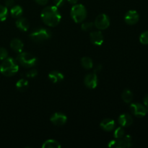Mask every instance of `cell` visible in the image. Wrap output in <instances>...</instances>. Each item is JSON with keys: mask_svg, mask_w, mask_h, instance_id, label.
<instances>
[{"mask_svg": "<svg viewBox=\"0 0 148 148\" xmlns=\"http://www.w3.org/2000/svg\"><path fill=\"white\" fill-rule=\"evenodd\" d=\"M40 17L43 23L49 27H55L58 25L62 19L58 7L55 6L45 7L42 10Z\"/></svg>", "mask_w": 148, "mask_h": 148, "instance_id": "obj_1", "label": "cell"}, {"mask_svg": "<svg viewBox=\"0 0 148 148\" xmlns=\"http://www.w3.org/2000/svg\"><path fill=\"white\" fill-rule=\"evenodd\" d=\"M19 70V65L15 59L6 58L0 65V72L6 77H11L15 75Z\"/></svg>", "mask_w": 148, "mask_h": 148, "instance_id": "obj_2", "label": "cell"}, {"mask_svg": "<svg viewBox=\"0 0 148 148\" xmlns=\"http://www.w3.org/2000/svg\"><path fill=\"white\" fill-rule=\"evenodd\" d=\"M70 15L76 23H82L87 17V10L82 4H74L71 9Z\"/></svg>", "mask_w": 148, "mask_h": 148, "instance_id": "obj_3", "label": "cell"}, {"mask_svg": "<svg viewBox=\"0 0 148 148\" xmlns=\"http://www.w3.org/2000/svg\"><path fill=\"white\" fill-rule=\"evenodd\" d=\"M16 61L25 68L34 66L37 63V59L33 54L27 52H20L16 58Z\"/></svg>", "mask_w": 148, "mask_h": 148, "instance_id": "obj_4", "label": "cell"}, {"mask_svg": "<svg viewBox=\"0 0 148 148\" xmlns=\"http://www.w3.org/2000/svg\"><path fill=\"white\" fill-rule=\"evenodd\" d=\"M51 37V33L46 28H38L31 32L30 38L34 42H43L49 40Z\"/></svg>", "mask_w": 148, "mask_h": 148, "instance_id": "obj_5", "label": "cell"}, {"mask_svg": "<svg viewBox=\"0 0 148 148\" xmlns=\"http://www.w3.org/2000/svg\"><path fill=\"white\" fill-rule=\"evenodd\" d=\"M109 147L114 148H127L132 146V137L130 135H126L120 139H116L115 140H111L108 143Z\"/></svg>", "mask_w": 148, "mask_h": 148, "instance_id": "obj_6", "label": "cell"}, {"mask_svg": "<svg viewBox=\"0 0 148 148\" xmlns=\"http://www.w3.org/2000/svg\"><path fill=\"white\" fill-rule=\"evenodd\" d=\"M94 25L99 30H106L110 25V19L106 14H101L95 18Z\"/></svg>", "mask_w": 148, "mask_h": 148, "instance_id": "obj_7", "label": "cell"}, {"mask_svg": "<svg viewBox=\"0 0 148 148\" xmlns=\"http://www.w3.org/2000/svg\"><path fill=\"white\" fill-rule=\"evenodd\" d=\"M130 110L135 116L139 117V118L144 117L147 113L145 106L137 103H132L130 105Z\"/></svg>", "mask_w": 148, "mask_h": 148, "instance_id": "obj_8", "label": "cell"}, {"mask_svg": "<svg viewBox=\"0 0 148 148\" xmlns=\"http://www.w3.org/2000/svg\"><path fill=\"white\" fill-rule=\"evenodd\" d=\"M84 83L87 88L90 89H95L98 86V79L96 73H90L85 77Z\"/></svg>", "mask_w": 148, "mask_h": 148, "instance_id": "obj_9", "label": "cell"}, {"mask_svg": "<svg viewBox=\"0 0 148 148\" xmlns=\"http://www.w3.org/2000/svg\"><path fill=\"white\" fill-rule=\"evenodd\" d=\"M139 19H140V15L135 10H130L126 13L124 16L125 23L130 25H133L138 23Z\"/></svg>", "mask_w": 148, "mask_h": 148, "instance_id": "obj_10", "label": "cell"}, {"mask_svg": "<svg viewBox=\"0 0 148 148\" xmlns=\"http://www.w3.org/2000/svg\"><path fill=\"white\" fill-rule=\"evenodd\" d=\"M51 121L56 126H63L66 122L67 117L62 113H54L50 118Z\"/></svg>", "mask_w": 148, "mask_h": 148, "instance_id": "obj_11", "label": "cell"}, {"mask_svg": "<svg viewBox=\"0 0 148 148\" xmlns=\"http://www.w3.org/2000/svg\"><path fill=\"white\" fill-rule=\"evenodd\" d=\"M90 39L92 44L101 46L103 43V35L101 31H93L90 33Z\"/></svg>", "mask_w": 148, "mask_h": 148, "instance_id": "obj_12", "label": "cell"}, {"mask_svg": "<svg viewBox=\"0 0 148 148\" xmlns=\"http://www.w3.org/2000/svg\"><path fill=\"white\" fill-rule=\"evenodd\" d=\"M119 123L122 127H130L133 123V119L130 114H123L119 117Z\"/></svg>", "mask_w": 148, "mask_h": 148, "instance_id": "obj_13", "label": "cell"}, {"mask_svg": "<svg viewBox=\"0 0 148 148\" xmlns=\"http://www.w3.org/2000/svg\"><path fill=\"white\" fill-rule=\"evenodd\" d=\"M101 128L106 132L112 131L115 127V121L111 119H105L100 124Z\"/></svg>", "mask_w": 148, "mask_h": 148, "instance_id": "obj_14", "label": "cell"}, {"mask_svg": "<svg viewBox=\"0 0 148 148\" xmlns=\"http://www.w3.org/2000/svg\"><path fill=\"white\" fill-rule=\"evenodd\" d=\"M48 77H49V79L53 83L60 82L61 81L63 80L64 77L63 74L59 71H52V72H49Z\"/></svg>", "mask_w": 148, "mask_h": 148, "instance_id": "obj_15", "label": "cell"}, {"mask_svg": "<svg viewBox=\"0 0 148 148\" xmlns=\"http://www.w3.org/2000/svg\"><path fill=\"white\" fill-rule=\"evenodd\" d=\"M10 47L14 51L17 52V53H20L23 51L24 45L19 38H14L10 42Z\"/></svg>", "mask_w": 148, "mask_h": 148, "instance_id": "obj_16", "label": "cell"}, {"mask_svg": "<svg viewBox=\"0 0 148 148\" xmlns=\"http://www.w3.org/2000/svg\"><path fill=\"white\" fill-rule=\"evenodd\" d=\"M15 24L17 28L20 29V30H23V31H27L29 28V26H30L28 20L24 17H20L19 19H17Z\"/></svg>", "mask_w": 148, "mask_h": 148, "instance_id": "obj_17", "label": "cell"}, {"mask_svg": "<svg viewBox=\"0 0 148 148\" xmlns=\"http://www.w3.org/2000/svg\"><path fill=\"white\" fill-rule=\"evenodd\" d=\"M43 148H60L61 145L58 141L54 140H47L42 145Z\"/></svg>", "mask_w": 148, "mask_h": 148, "instance_id": "obj_18", "label": "cell"}, {"mask_svg": "<svg viewBox=\"0 0 148 148\" xmlns=\"http://www.w3.org/2000/svg\"><path fill=\"white\" fill-rule=\"evenodd\" d=\"M121 98L126 103H130L133 99V93L130 90L125 89L121 94Z\"/></svg>", "mask_w": 148, "mask_h": 148, "instance_id": "obj_19", "label": "cell"}, {"mask_svg": "<svg viewBox=\"0 0 148 148\" xmlns=\"http://www.w3.org/2000/svg\"><path fill=\"white\" fill-rule=\"evenodd\" d=\"M81 64L82 67L85 69H90L93 66V63L91 58L88 56H84L81 59Z\"/></svg>", "mask_w": 148, "mask_h": 148, "instance_id": "obj_20", "label": "cell"}, {"mask_svg": "<svg viewBox=\"0 0 148 148\" xmlns=\"http://www.w3.org/2000/svg\"><path fill=\"white\" fill-rule=\"evenodd\" d=\"M16 88L20 92H24L28 88V81L25 79H20L16 83Z\"/></svg>", "mask_w": 148, "mask_h": 148, "instance_id": "obj_21", "label": "cell"}, {"mask_svg": "<svg viewBox=\"0 0 148 148\" xmlns=\"http://www.w3.org/2000/svg\"><path fill=\"white\" fill-rule=\"evenodd\" d=\"M10 14L12 17H20L23 14V8L19 5L13 6L10 10Z\"/></svg>", "mask_w": 148, "mask_h": 148, "instance_id": "obj_22", "label": "cell"}, {"mask_svg": "<svg viewBox=\"0 0 148 148\" xmlns=\"http://www.w3.org/2000/svg\"><path fill=\"white\" fill-rule=\"evenodd\" d=\"M8 15V10L7 7L0 4V21H4Z\"/></svg>", "mask_w": 148, "mask_h": 148, "instance_id": "obj_23", "label": "cell"}, {"mask_svg": "<svg viewBox=\"0 0 148 148\" xmlns=\"http://www.w3.org/2000/svg\"><path fill=\"white\" fill-rule=\"evenodd\" d=\"M124 134H125L124 130L123 129L122 127H120L116 129V130L114 131V137L115 139H120L124 137Z\"/></svg>", "mask_w": 148, "mask_h": 148, "instance_id": "obj_24", "label": "cell"}, {"mask_svg": "<svg viewBox=\"0 0 148 148\" xmlns=\"http://www.w3.org/2000/svg\"><path fill=\"white\" fill-rule=\"evenodd\" d=\"M94 23H91V22H85V23H82V30L84 31H89V30H92L94 27Z\"/></svg>", "mask_w": 148, "mask_h": 148, "instance_id": "obj_25", "label": "cell"}, {"mask_svg": "<svg viewBox=\"0 0 148 148\" xmlns=\"http://www.w3.org/2000/svg\"><path fill=\"white\" fill-rule=\"evenodd\" d=\"M140 41L142 44L147 45L148 44V30L145 31L140 35Z\"/></svg>", "mask_w": 148, "mask_h": 148, "instance_id": "obj_26", "label": "cell"}, {"mask_svg": "<svg viewBox=\"0 0 148 148\" xmlns=\"http://www.w3.org/2000/svg\"><path fill=\"white\" fill-rule=\"evenodd\" d=\"M8 56V51L4 48H0V60H4Z\"/></svg>", "mask_w": 148, "mask_h": 148, "instance_id": "obj_27", "label": "cell"}, {"mask_svg": "<svg viewBox=\"0 0 148 148\" xmlns=\"http://www.w3.org/2000/svg\"><path fill=\"white\" fill-rule=\"evenodd\" d=\"M37 75H38V71L36 70V69H31V70L29 71V72H27V73L25 74V76L29 78H33V77H35Z\"/></svg>", "mask_w": 148, "mask_h": 148, "instance_id": "obj_28", "label": "cell"}, {"mask_svg": "<svg viewBox=\"0 0 148 148\" xmlns=\"http://www.w3.org/2000/svg\"><path fill=\"white\" fill-rule=\"evenodd\" d=\"M66 0H53V4L56 7H62L64 4Z\"/></svg>", "mask_w": 148, "mask_h": 148, "instance_id": "obj_29", "label": "cell"}, {"mask_svg": "<svg viewBox=\"0 0 148 148\" xmlns=\"http://www.w3.org/2000/svg\"><path fill=\"white\" fill-rule=\"evenodd\" d=\"M14 4V0H6L5 7H12Z\"/></svg>", "mask_w": 148, "mask_h": 148, "instance_id": "obj_30", "label": "cell"}, {"mask_svg": "<svg viewBox=\"0 0 148 148\" xmlns=\"http://www.w3.org/2000/svg\"><path fill=\"white\" fill-rule=\"evenodd\" d=\"M34 1L40 5H46L48 3V0H34Z\"/></svg>", "mask_w": 148, "mask_h": 148, "instance_id": "obj_31", "label": "cell"}, {"mask_svg": "<svg viewBox=\"0 0 148 148\" xmlns=\"http://www.w3.org/2000/svg\"><path fill=\"white\" fill-rule=\"evenodd\" d=\"M143 102H144V106H145L146 109H147V111L148 112V95L145 96L144 100H143Z\"/></svg>", "mask_w": 148, "mask_h": 148, "instance_id": "obj_32", "label": "cell"}, {"mask_svg": "<svg viewBox=\"0 0 148 148\" xmlns=\"http://www.w3.org/2000/svg\"><path fill=\"white\" fill-rule=\"evenodd\" d=\"M103 69V66L101 64H98V66H96V67L94 69V72L95 73H98V72H101V70H102Z\"/></svg>", "mask_w": 148, "mask_h": 148, "instance_id": "obj_33", "label": "cell"}, {"mask_svg": "<svg viewBox=\"0 0 148 148\" xmlns=\"http://www.w3.org/2000/svg\"><path fill=\"white\" fill-rule=\"evenodd\" d=\"M67 1L72 4H76L77 3L78 0H67Z\"/></svg>", "mask_w": 148, "mask_h": 148, "instance_id": "obj_34", "label": "cell"}]
</instances>
